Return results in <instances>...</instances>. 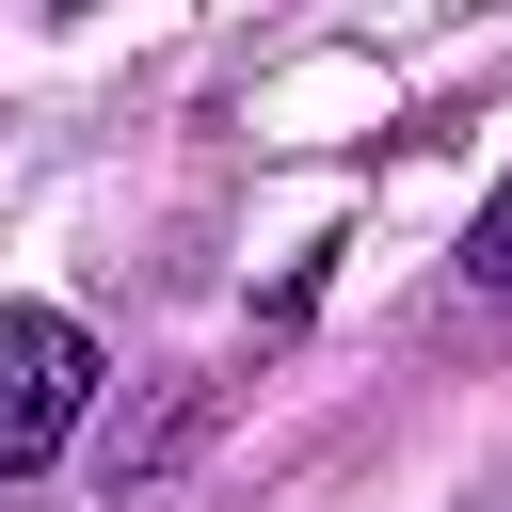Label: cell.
I'll return each mask as SVG.
<instances>
[{
	"label": "cell",
	"mask_w": 512,
	"mask_h": 512,
	"mask_svg": "<svg viewBox=\"0 0 512 512\" xmlns=\"http://www.w3.org/2000/svg\"><path fill=\"white\" fill-rule=\"evenodd\" d=\"M80 400H96V336H80L64 304H0V480L64 464Z\"/></svg>",
	"instance_id": "6da1fadb"
},
{
	"label": "cell",
	"mask_w": 512,
	"mask_h": 512,
	"mask_svg": "<svg viewBox=\"0 0 512 512\" xmlns=\"http://www.w3.org/2000/svg\"><path fill=\"white\" fill-rule=\"evenodd\" d=\"M464 272H480V288H512V192L480 208V240H464Z\"/></svg>",
	"instance_id": "7a4b0ae2"
}]
</instances>
